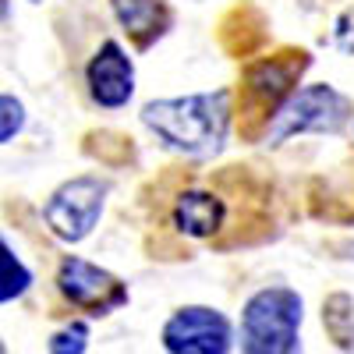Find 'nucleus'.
I'll list each match as a JSON object with an SVG mask.
<instances>
[{
    "label": "nucleus",
    "mask_w": 354,
    "mask_h": 354,
    "mask_svg": "<svg viewBox=\"0 0 354 354\" xmlns=\"http://www.w3.org/2000/svg\"><path fill=\"white\" fill-rule=\"evenodd\" d=\"M230 121H234V93L230 88L153 100L142 106V124L167 149L181 153V156H195V160L216 156L223 149Z\"/></svg>",
    "instance_id": "obj_1"
},
{
    "label": "nucleus",
    "mask_w": 354,
    "mask_h": 354,
    "mask_svg": "<svg viewBox=\"0 0 354 354\" xmlns=\"http://www.w3.org/2000/svg\"><path fill=\"white\" fill-rule=\"evenodd\" d=\"M305 301L294 287H259L241 308V354H301Z\"/></svg>",
    "instance_id": "obj_2"
},
{
    "label": "nucleus",
    "mask_w": 354,
    "mask_h": 354,
    "mask_svg": "<svg viewBox=\"0 0 354 354\" xmlns=\"http://www.w3.org/2000/svg\"><path fill=\"white\" fill-rule=\"evenodd\" d=\"M308 68V53H283V57H262V61L245 68L241 78V103H238V121H245V131L252 135L255 128H270L273 113L287 103V96L298 88L301 71Z\"/></svg>",
    "instance_id": "obj_3"
},
{
    "label": "nucleus",
    "mask_w": 354,
    "mask_h": 354,
    "mask_svg": "<svg viewBox=\"0 0 354 354\" xmlns=\"http://www.w3.org/2000/svg\"><path fill=\"white\" fill-rule=\"evenodd\" d=\"M351 100L344 93H337L326 82H312L301 85L287 96V103L273 113L270 128H266V142L270 145H283L294 135H333L351 121Z\"/></svg>",
    "instance_id": "obj_4"
},
{
    "label": "nucleus",
    "mask_w": 354,
    "mask_h": 354,
    "mask_svg": "<svg viewBox=\"0 0 354 354\" xmlns=\"http://www.w3.org/2000/svg\"><path fill=\"white\" fill-rule=\"evenodd\" d=\"M106 192H110V185L100 181V177H93V174L71 177V181H64L46 198V205H43L46 227L68 245L85 241L88 234L96 230L100 216H103Z\"/></svg>",
    "instance_id": "obj_5"
},
{
    "label": "nucleus",
    "mask_w": 354,
    "mask_h": 354,
    "mask_svg": "<svg viewBox=\"0 0 354 354\" xmlns=\"http://www.w3.org/2000/svg\"><path fill=\"white\" fill-rule=\"evenodd\" d=\"M57 287L61 294L85 315H110L117 308L128 305V287L121 277H113L103 266L78 259V255H64L61 266H57Z\"/></svg>",
    "instance_id": "obj_6"
},
{
    "label": "nucleus",
    "mask_w": 354,
    "mask_h": 354,
    "mask_svg": "<svg viewBox=\"0 0 354 354\" xmlns=\"http://www.w3.org/2000/svg\"><path fill=\"white\" fill-rule=\"evenodd\" d=\"M160 340L167 354H230L234 326L220 308L185 305L163 322Z\"/></svg>",
    "instance_id": "obj_7"
},
{
    "label": "nucleus",
    "mask_w": 354,
    "mask_h": 354,
    "mask_svg": "<svg viewBox=\"0 0 354 354\" xmlns=\"http://www.w3.org/2000/svg\"><path fill=\"white\" fill-rule=\"evenodd\" d=\"M85 85H88V96H93L96 106H103V110L128 106V100L135 96L131 53L117 39L100 43V50L93 53V61L85 64Z\"/></svg>",
    "instance_id": "obj_8"
},
{
    "label": "nucleus",
    "mask_w": 354,
    "mask_h": 354,
    "mask_svg": "<svg viewBox=\"0 0 354 354\" xmlns=\"http://www.w3.org/2000/svg\"><path fill=\"white\" fill-rule=\"evenodd\" d=\"M227 195L205 185H192L177 192L170 202V227L188 241H213L227 227Z\"/></svg>",
    "instance_id": "obj_9"
},
{
    "label": "nucleus",
    "mask_w": 354,
    "mask_h": 354,
    "mask_svg": "<svg viewBox=\"0 0 354 354\" xmlns=\"http://www.w3.org/2000/svg\"><path fill=\"white\" fill-rule=\"evenodd\" d=\"M110 8H113L117 21H121V28L142 50L153 46L170 25L167 0H110Z\"/></svg>",
    "instance_id": "obj_10"
},
{
    "label": "nucleus",
    "mask_w": 354,
    "mask_h": 354,
    "mask_svg": "<svg viewBox=\"0 0 354 354\" xmlns=\"http://www.w3.org/2000/svg\"><path fill=\"white\" fill-rule=\"evenodd\" d=\"M322 326L340 351H354V298L344 290L322 301Z\"/></svg>",
    "instance_id": "obj_11"
},
{
    "label": "nucleus",
    "mask_w": 354,
    "mask_h": 354,
    "mask_svg": "<svg viewBox=\"0 0 354 354\" xmlns=\"http://www.w3.org/2000/svg\"><path fill=\"white\" fill-rule=\"evenodd\" d=\"M32 287V270L11 252V245L0 238V305L18 301L21 294Z\"/></svg>",
    "instance_id": "obj_12"
},
{
    "label": "nucleus",
    "mask_w": 354,
    "mask_h": 354,
    "mask_svg": "<svg viewBox=\"0 0 354 354\" xmlns=\"http://www.w3.org/2000/svg\"><path fill=\"white\" fill-rule=\"evenodd\" d=\"M88 347V322L71 319L68 326H61L50 337V354H85Z\"/></svg>",
    "instance_id": "obj_13"
},
{
    "label": "nucleus",
    "mask_w": 354,
    "mask_h": 354,
    "mask_svg": "<svg viewBox=\"0 0 354 354\" xmlns=\"http://www.w3.org/2000/svg\"><path fill=\"white\" fill-rule=\"evenodd\" d=\"M25 128V106L18 96H0V145H8Z\"/></svg>",
    "instance_id": "obj_14"
},
{
    "label": "nucleus",
    "mask_w": 354,
    "mask_h": 354,
    "mask_svg": "<svg viewBox=\"0 0 354 354\" xmlns=\"http://www.w3.org/2000/svg\"><path fill=\"white\" fill-rule=\"evenodd\" d=\"M0 354H8V347H4V340H0Z\"/></svg>",
    "instance_id": "obj_15"
},
{
    "label": "nucleus",
    "mask_w": 354,
    "mask_h": 354,
    "mask_svg": "<svg viewBox=\"0 0 354 354\" xmlns=\"http://www.w3.org/2000/svg\"><path fill=\"white\" fill-rule=\"evenodd\" d=\"M32 4H39V0H32Z\"/></svg>",
    "instance_id": "obj_16"
}]
</instances>
